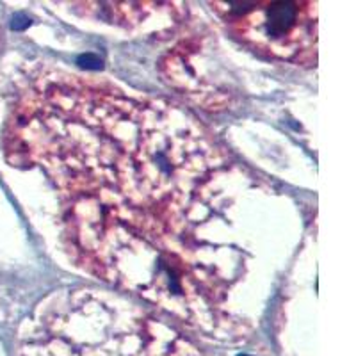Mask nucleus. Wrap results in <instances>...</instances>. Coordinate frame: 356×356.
I'll list each match as a JSON object with an SVG mask.
<instances>
[{"instance_id": "obj_2", "label": "nucleus", "mask_w": 356, "mask_h": 356, "mask_svg": "<svg viewBox=\"0 0 356 356\" xmlns=\"http://www.w3.org/2000/svg\"><path fill=\"white\" fill-rule=\"evenodd\" d=\"M228 33L278 61L310 66L317 61V4L298 0L211 2Z\"/></svg>"}, {"instance_id": "obj_1", "label": "nucleus", "mask_w": 356, "mask_h": 356, "mask_svg": "<svg viewBox=\"0 0 356 356\" xmlns=\"http://www.w3.org/2000/svg\"><path fill=\"white\" fill-rule=\"evenodd\" d=\"M6 161L38 170L61 243L88 275L189 328L246 339L271 298L285 198L170 102L63 70L15 86Z\"/></svg>"}, {"instance_id": "obj_4", "label": "nucleus", "mask_w": 356, "mask_h": 356, "mask_svg": "<svg viewBox=\"0 0 356 356\" xmlns=\"http://www.w3.org/2000/svg\"><path fill=\"white\" fill-rule=\"evenodd\" d=\"M27 25H29V18H25L24 15H17L11 22V27L17 29V31H22V29H25Z\"/></svg>"}, {"instance_id": "obj_3", "label": "nucleus", "mask_w": 356, "mask_h": 356, "mask_svg": "<svg viewBox=\"0 0 356 356\" xmlns=\"http://www.w3.org/2000/svg\"><path fill=\"white\" fill-rule=\"evenodd\" d=\"M79 65L88 70H100L102 59L98 56H95V54H84V56L79 57Z\"/></svg>"}, {"instance_id": "obj_5", "label": "nucleus", "mask_w": 356, "mask_h": 356, "mask_svg": "<svg viewBox=\"0 0 356 356\" xmlns=\"http://www.w3.org/2000/svg\"><path fill=\"white\" fill-rule=\"evenodd\" d=\"M239 356H248V355H239Z\"/></svg>"}]
</instances>
